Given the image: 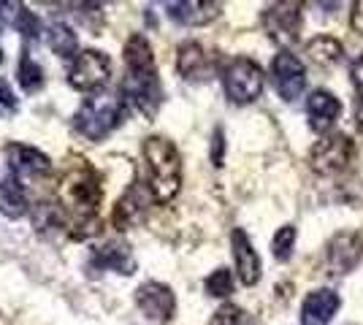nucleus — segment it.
I'll return each instance as SVG.
<instances>
[{"label": "nucleus", "instance_id": "nucleus-31", "mask_svg": "<svg viewBox=\"0 0 363 325\" xmlns=\"http://www.w3.org/2000/svg\"><path fill=\"white\" fill-rule=\"evenodd\" d=\"M350 22H352V30L363 35V3H355V6H352V19H350Z\"/></svg>", "mask_w": 363, "mask_h": 325}, {"label": "nucleus", "instance_id": "nucleus-20", "mask_svg": "<svg viewBox=\"0 0 363 325\" xmlns=\"http://www.w3.org/2000/svg\"><path fill=\"white\" fill-rule=\"evenodd\" d=\"M28 212V193L19 179H0V215L9 219H19Z\"/></svg>", "mask_w": 363, "mask_h": 325}, {"label": "nucleus", "instance_id": "nucleus-9", "mask_svg": "<svg viewBox=\"0 0 363 325\" xmlns=\"http://www.w3.org/2000/svg\"><path fill=\"white\" fill-rule=\"evenodd\" d=\"M272 81L282 101H296L306 87V68L293 52H279L272 60Z\"/></svg>", "mask_w": 363, "mask_h": 325}, {"label": "nucleus", "instance_id": "nucleus-15", "mask_svg": "<svg viewBox=\"0 0 363 325\" xmlns=\"http://www.w3.org/2000/svg\"><path fill=\"white\" fill-rule=\"evenodd\" d=\"M230 252H233V263H236L239 279L244 285H255L260 279V258H257L250 236L242 228H233V233H230Z\"/></svg>", "mask_w": 363, "mask_h": 325}, {"label": "nucleus", "instance_id": "nucleus-19", "mask_svg": "<svg viewBox=\"0 0 363 325\" xmlns=\"http://www.w3.org/2000/svg\"><path fill=\"white\" fill-rule=\"evenodd\" d=\"M144 209H147L144 190L138 185H133L122 195L120 201H117V206H114V225H117V231H128V228H133L136 222H141Z\"/></svg>", "mask_w": 363, "mask_h": 325}, {"label": "nucleus", "instance_id": "nucleus-6", "mask_svg": "<svg viewBox=\"0 0 363 325\" xmlns=\"http://www.w3.org/2000/svg\"><path fill=\"white\" fill-rule=\"evenodd\" d=\"M355 141L345 136V133H331L325 139H320L315 147H312V155H309V163L312 169L323 173V176H333V173H342L352 166L355 160Z\"/></svg>", "mask_w": 363, "mask_h": 325}, {"label": "nucleus", "instance_id": "nucleus-1", "mask_svg": "<svg viewBox=\"0 0 363 325\" xmlns=\"http://www.w3.org/2000/svg\"><path fill=\"white\" fill-rule=\"evenodd\" d=\"M57 206L65 217V228L74 239L98 233V212L104 203V176L84 157H71L57 182Z\"/></svg>", "mask_w": 363, "mask_h": 325}, {"label": "nucleus", "instance_id": "nucleus-26", "mask_svg": "<svg viewBox=\"0 0 363 325\" xmlns=\"http://www.w3.org/2000/svg\"><path fill=\"white\" fill-rule=\"evenodd\" d=\"M209 325H255V320H252L244 309L228 304V307L214 312V317H212V323Z\"/></svg>", "mask_w": 363, "mask_h": 325}, {"label": "nucleus", "instance_id": "nucleus-8", "mask_svg": "<svg viewBox=\"0 0 363 325\" xmlns=\"http://www.w3.org/2000/svg\"><path fill=\"white\" fill-rule=\"evenodd\" d=\"M263 28L274 44L288 52V47L298 44L301 33V3H274L263 11Z\"/></svg>", "mask_w": 363, "mask_h": 325}, {"label": "nucleus", "instance_id": "nucleus-30", "mask_svg": "<svg viewBox=\"0 0 363 325\" xmlns=\"http://www.w3.org/2000/svg\"><path fill=\"white\" fill-rule=\"evenodd\" d=\"M223 149H225V139H223V127H217L212 136V163L223 166Z\"/></svg>", "mask_w": 363, "mask_h": 325}, {"label": "nucleus", "instance_id": "nucleus-17", "mask_svg": "<svg viewBox=\"0 0 363 325\" xmlns=\"http://www.w3.org/2000/svg\"><path fill=\"white\" fill-rule=\"evenodd\" d=\"M339 309V295L320 287L315 293H309L301 304V323L303 325H328L333 320V314Z\"/></svg>", "mask_w": 363, "mask_h": 325}, {"label": "nucleus", "instance_id": "nucleus-32", "mask_svg": "<svg viewBox=\"0 0 363 325\" xmlns=\"http://www.w3.org/2000/svg\"><path fill=\"white\" fill-rule=\"evenodd\" d=\"M0 62H3V49H0Z\"/></svg>", "mask_w": 363, "mask_h": 325}, {"label": "nucleus", "instance_id": "nucleus-5", "mask_svg": "<svg viewBox=\"0 0 363 325\" xmlns=\"http://www.w3.org/2000/svg\"><path fill=\"white\" fill-rule=\"evenodd\" d=\"M223 87L233 103H252L263 93V71L250 57H233L223 68Z\"/></svg>", "mask_w": 363, "mask_h": 325}, {"label": "nucleus", "instance_id": "nucleus-18", "mask_svg": "<svg viewBox=\"0 0 363 325\" xmlns=\"http://www.w3.org/2000/svg\"><path fill=\"white\" fill-rule=\"evenodd\" d=\"M177 68L184 79L190 81H203L212 74V62H209V55L206 49L201 47L198 41H187L182 44L179 52H177Z\"/></svg>", "mask_w": 363, "mask_h": 325}, {"label": "nucleus", "instance_id": "nucleus-7", "mask_svg": "<svg viewBox=\"0 0 363 325\" xmlns=\"http://www.w3.org/2000/svg\"><path fill=\"white\" fill-rule=\"evenodd\" d=\"M111 79V60L106 52L87 49L74 60L68 71V84L79 93H101Z\"/></svg>", "mask_w": 363, "mask_h": 325}, {"label": "nucleus", "instance_id": "nucleus-21", "mask_svg": "<svg viewBox=\"0 0 363 325\" xmlns=\"http://www.w3.org/2000/svg\"><path fill=\"white\" fill-rule=\"evenodd\" d=\"M46 44L55 55H60L62 60H71L79 57L76 49H79V38H76L74 28H68L65 22H55L49 30H46Z\"/></svg>", "mask_w": 363, "mask_h": 325}, {"label": "nucleus", "instance_id": "nucleus-24", "mask_svg": "<svg viewBox=\"0 0 363 325\" xmlns=\"http://www.w3.org/2000/svg\"><path fill=\"white\" fill-rule=\"evenodd\" d=\"M293 247H296V228L293 225H282L272 239V255L277 261H288L290 255H293Z\"/></svg>", "mask_w": 363, "mask_h": 325}, {"label": "nucleus", "instance_id": "nucleus-23", "mask_svg": "<svg viewBox=\"0 0 363 325\" xmlns=\"http://www.w3.org/2000/svg\"><path fill=\"white\" fill-rule=\"evenodd\" d=\"M16 76H19V84H22L25 93H38V90L44 87V71H41V65L33 60L30 55L22 57Z\"/></svg>", "mask_w": 363, "mask_h": 325}, {"label": "nucleus", "instance_id": "nucleus-28", "mask_svg": "<svg viewBox=\"0 0 363 325\" xmlns=\"http://www.w3.org/2000/svg\"><path fill=\"white\" fill-rule=\"evenodd\" d=\"M16 108H19V103H16L11 84L0 79V117H14Z\"/></svg>", "mask_w": 363, "mask_h": 325}, {"label": "nucleus", "instance_id": "nucleus-25", "mask_svg": "<svg viewBox=\"0 0 363 325\" xmlns=\"http://www.w3.org/2000/svg\"><path fill=\"white\" fill-rule=\"evenodd\" d=\"M206 293L214 295V298H225V295L233 293V277L228 268H217L209 274L206 279Z\"/></svg>", "mask_w": 363, "mask_h": 325}, {"label": "nucleus", "instance_id": "nucleus-14", "mask_svg": "<svg viewBox=\"0 0 363 325\" xmlns=\"http://www.w3.org/2000/svg\"><path fill=\"white\" fill-rule=\"evenodd\" d=\"M220 3L214 0H182V3H166V14L179 22V25H190V28H201L209 25L212 19L220 16Z\"/></svg>", "mask_w": 363, "mask_h": 325}, {"label": "nucleus", "instance_id": "nucleus-12", "mask_svg": "<svg viewBox=\"0 0 363 325\" xmlns=\"http://www.w3.org/2000/svg\"><path fill=\"white\" fill-rule=\"evenodd\" d=\"M90 268L95 271H117V274H125L130 277L136 271V255L128 241L122 239H111L106 244L95 247L90 252Z\"/></svg>", "mask_w": 363, "mask_h": 325}, {"label": "nucleus", "instance_id": "nucleus-4", "mask_svg": "<svg viewBox=\"0 0 363 325\" xmlns=\"http://www.w3.org/2000/svg\"><path fill=\"white\" fill-rule=\"evenodd\" d=\"M125 111H128V103H125L122 93L90 95L74 114L76 133H82L90 141H104L122 125Z\"/></svg>", "mask_w": 363, "mask_h": 325}, {"label": "nucleus", "instance_id": "nucleus-10", "mask_svg": "<svg viewBox=\"0 0 363 325\" xmlns=\"http://www.w3.org/2000/svg\"><path fill=\"white\" fill-rule=\"evenodd\" d=\"M6 160H9V169L14 173V179L19 182H38L52 173V160L28 144H9L6 147Z\"/></svg>", "mask_w": 363, "mask_h": 325}, {"label": "nucleus", "instance_id": "nucleus-13", "mask_svg": "<svg viewBox=\"0 0 363 325\" xmlns=\"http://www.w3.org/2000/svg\"><path fill=\"white\" fill-rule=\"evenodd\" d=\"M363 258V241L358 233H339L328 244V268L331 274H347Z\"/></svg>", "mask_w": 363, "mask_h": 325}, {"label": "nucleus", "instance_id": "nucleus-3", "mask_svg": "<svg viewBox=\"0 0 363 325\" xmlns=\"http://www.w3.org/2000/svg\"><path fill=\"white\" fill-rule=\"evenodd\" d=\"M147 166V190L152 201L168 203L182 187V155L179 149L163 136H150L141 147Z\"/></svg>", "mask_w": 363, "mask_h": 325}, {"label": "nucleus", "instance_id": "nucleus-16", "mask_svg": "<svg viewBox=\"0 0 363 325\" xmlns=\"http://www.w3.org/2000/svg\"><path fill=\"white\" fill-rule=\"evenodd\" d=\"M306 114H309L312 130L325 133V130H331L333 122L339 120L342 103H339V98L331 95L328 90H315V93L309 95V101H306Z\"/></svg>", "mask_w": 363, "mask_h": 325}, {"label": "nucleus", "instance_id": "nucleus-22", "mask_svg": "<svg viewBox=\"0 0 363 325\" xmlns=\"http://www.w3.org/2000/svg\"><path fill=\"white\" fill-rule=\"evenodd\" d=\"M306 55L312 57V62H318L323 68H331L336 62H342V55H345V47L333 38V35H318L306 44Z\"/></svg>", "mask_w": 363, "mask_h": 325}, {"label": "nucleus", "instance_id": "nucleus-11", "mask_svg": "<svg viewBox=\"0 0 363 325\" xmlns=\"http://www.w3.org/2000/svg\"><path fill=\"white\" fill-rule=\"evenodd\" d=\"M136 304L155 323H168L177 312V298L174 290L163 282H144L136 290Z\"/></svg>", "mask_w": 363, "mask_h": 325}, {"label": "nucleus", "instance_id": "nucleus-27", "mask_svg": "<svg viewBox=\"0 0 363 325\" xmlns=\"http://www.w3.org/2000/svg\"><path fill=\"white\" fill-rule=\"evenodd\" d=\"M14 28L22 33L25 41H35V38H38V16L33 14V11H28L25 6H19L16 19H14Z\"/></svg>", "mask_w": 363, "mask_h": 325}, {"label": "nucleus", "instance_id": "nucleus-29", "mask_svg": "<svg viewBox=\"0 0 363 325\" xmlns=\"http://www.w3.org/2000/svg\"><path fill=\"white\" fill-rule=\"evenodd\" d=\"M350 74H352V84H355V93H358V108H363V52L355 57Z\"/></svg>", "mask_w": 363, "mask_h": 325}, {"label": "nucleus", "instance_id": "nucleus-2", "mask_svg": "<svg viewBox=\"0 0 363 325\" xmlns=\"http://www.w3.org/2000/svg\"><path fill=\"white\" fill-rule=\"evenodd\" d=\"M128 106L141 111L147 120H155L163 103V87L157 76V65L150 41L144 35H130L125 44V79L120 87Z\"/></svg>", "mask_w": 363, "mask_h": 325}]
</instances>
